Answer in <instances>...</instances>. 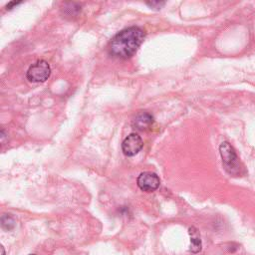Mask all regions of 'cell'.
Returning a JSON list of instances; mask_svg holds the SVG:
<instances>
[{
  "label": "cell",
  "mask_w": 255,
  "mask_h": 255,
  "mask_svg": "<svg viewBox=\"0 0 255 255\" xmlns=\"http://www.w3.org/2000/svg\"><path fill=\"white\" fill-rule=\"evenodd\" d=\"M146 37L143 29L137 26L128 27L116 34L110 43V54L116 58H131L142 45Z\"/></svg>",
  "instance_id": "6da1fadb"
},
{
  "label": "cell",
  "mask_w": 255,
  "mask_h": 255,
  "mask_svg": "<svg viewBox=\"0 0 255 255\" xmlns=\"http://www.w3.org/2000/svg\"><path fill=\"white\" fill-rule=\"evenodd\" d=\"M50 74V65L44 60H39L29 67L26 77L32 83H43L46 80H48Z\"/></svg>",
  "instance_id": "7a4b0ae2"
},
{
  "label": "cell",
  "mask_w": 255,
  "mask_h": 255,
  "mask_svg": "<svg viewBox=\"0 0 255 255\" xmlns=\"http://www.w3.org/2000/svg\"><path fill=\"white\" fill-rule=\"evenodd\" d=\"M219 152L225 170L229 174H237L239 172V163L235 149L228 143H222L219 147Z\"/></svg>",
  "instance_id": "3957f363"
},
{
  "label": "cell",
  "mask_w": 255,
  "mask_h": 255,
  "mask_svg": "<svg viewBox=\"0 0 255 255\" xmlns=\"http://www.w3.org/2000/svg\"><path fill=\"white\" fill-rule=\"evenodd\" d=\"M144 147V142L142 137L137 134H131L129 135L122 144V150L125 156L127 157H134L137 154L141 152Z\"/></svg>",
  "instance_id": "277c9868"
},
{
  "label": "cell",
  "mask_w": 255,
  "mask_h": 255,
  "mask_svg": "<svg viewBox=\"0 0 255 255\" xmlns=\"http://www.w3.org/2000/svg\"><path fill=\"white\" fill-rule=\"evenodd\" d=\"M137 187L143 192L153 193L159 188L160 180L159 177L155 173L146 172L138 176L137 179Z\"/></svg>",
  "instance_id": "5b68a950"
},
{
  "label": "cell",
  "mask_w": 255,
  "mask_h": 255,
  "mask_svg": "<svg viewBox=\"0 0 255 255\" xmlns=\"http://www.w3.org/2000/svg\"><path fill=\"white\" fill-rule=\"evenodd\" d=\"M154 123V118L153 116L147 112H140L137 114L133 121V126L135 129L140 130V131H145L151 128V126Z\"/></svg>",
  "instance_id": "8992f818"
},
{
  "label": "cell",
  "mask_w": 255,
  "mask_h": 255,
  "mask_svg": "<svg viewBox=\"0 0 255 255\" xmlns=\"http://www.w3.org/2000/svg\"><path fill=\"white\" fill-rule=\"evenodd\" d=\"M191 234V251L193 253H198L201 250V240L198 236L197 230L194 227L190 228Z\"/></svg>",
  "instance_id": "52a82bcc"
},
{
  "label": "cell",
  "mask_w": 255,
  "mask_h": 255,
  "mask_svg": "<svg viewBox=\"0 0 255 255\" xmlns=\"http://www.w3.org/2000/svg\"><path fill=\"white\" fill-rule=\"evenodd\" d=\"M14 219L9 216V215H4L1 218V224H2V227L5 228V229H11L14 227Z\"/></svg>",
  "instance_id": "ba28073f"
},
{
  "label": "cell",
  "mask_w": 255,
  "mask_h": 255,
  "mask_svg": "<svg viewBox=\"0 0 255 255\" xmlns=\"http://www.w3.org/2000/svg\"><path fill=\"white\" fill-rule=\"evenodd\" d=\"M147 5L153 7V8H157V9H160L161 6L165 5V2H159V1H152V2H147Z\"/></svg>",
  "instance_id": "9c48e42d"
},
{
  "label": "cell",
  "mask_w": 255,
  "mask_h": 255,
  "mask_svg": "<svg viewBox=\"0 0 255 255\" xmlns=\"http://www.w3.org/2000/svg\"><path fill=\"white\" fill-rule=\"evenodd\" d=\"M21 3V1H12V2H9L7 5H6V9L7 10H11L13 9L15 6L19 5Z\"/></svg>",
  "instance_id": "30bf717a"
},
{
  "label": "cell",
  "mask_w": 255,
  "mask_h": 255,
  "mask_svg": "<svg viewBox=\"0 0 255 255\" xmlns=\"http://www.w3.org/2000/svg\"><path fill=\"white\" fill-rule=\"evenodd\" d=\"M4 138H5V131L2 129V130H1V141H2V142L4 141Z\"/></svg>",
  "instance_id": "8fae6325"
},
{
  "label": "cell",
  "mask_w": 255,
  "mask_h": 255,
  "mask_svg": "<svg viewBox=\"0 0 255 255\" xmlns=\"http://www.w3.org/2000/svg\"><path fill=\"white\" fill-rule=\"evenodd\" d=\"M1 250H2V255H5V253H4V248H3V247H1Z\"/></svg>",
  "instance_id": "7c38bea8"
},
{
  "label": "cell",
  "mask_w": 255,
  "mask_h": 255,
  "mask_svg": "<svg viewBox=\"0 0 255 255\" xmlns=\"http://www.w3.org/2000/svg\"><path fill=\"white\" fill-rule=\"evenodd\" d=\"M30 255H36V254H30Z\"/></svg>",
  "instance_id": "4fadbf2b"
}]
</instances>
